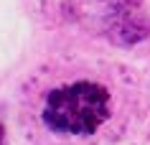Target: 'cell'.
<instances>
[{
    "label": "cell",
    "mask_w": 150,
    "mask_h": 145,
    "mask_svg": "<svg viewBox=\"0 0 150 145\" xmlns=\"http://www.w3.org/2000/svg\"><path fill=\"white\" fill-rule=\"evenodd\" d=\"M112 115V97L97 81H74L48 92L43 125L56 135H94Z\"/></svg>",
    "instance_id": "1"
},
{
    "label": "cell",
    "mask_w": 150,
    "mask_h": 145,
    "mask_svg": "<svg viewBox=\"0 0 150 145\" xmlns=\"http://www.w3.org/2000/svg\"><path fill=\"white\" fill-rule=\"evenodd\" d=\"M66 13L87 33L117 46H135L150 38L145 0H66Z\"/></svg>",
    "instance_id": "2"
},
{
    "label": "cell",
    "mask_w": 150,
    "mask_h": 145,
    "mask_svg": "<svg viewBox=\"0 0 150 145\" xmlns=\"http://www.w3.org/2000/svg\"><path fill=\"white\" fill-rule=\"evenodd\" d=\"M0 145H5V127H3V122H0Z\"/></svg>",
    "instance_id": "3"
}]
</instances>
